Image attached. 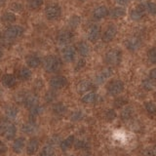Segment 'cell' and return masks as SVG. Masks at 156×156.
Masks as SVG:
<instances>
[{
	"instance_id": "f546056e",
	"label": "cell",
	"mask_w": 156,
	"mask_h": 156,
	"mask_svg": "<svg viewBox=\"0 0 156 156\" xmlns=\"http://www.w3.org/2000/svg\"><path fill=\"white\" fill-rule=\"evenodd\" d=\"M141 84H143L144 89L146 90V91H153L155 89V87H156V84H155L154 80L150 79V78H146V79H144Z\"/></svg>"
},
{
	"instance_id": "ab89813d",
	"label": "cell",
	"mask_w": 156,
	"mask_h": 156,
	"mask_svg": "<svg viewBox=\"0 0 156 156\" xmlns=\"http://www.w3.org/2000/svg\"><path fill=\"white\" fill-rule=\"evenodd\" d=\"M147 57H148V60L150 61V62L156 65V47H153L150 49L147 53Z\"/></svg>"
},
{
	"instance_id": "277c9868",
	"label": "cell",
	"mask_w": 156,
	"mask_h": 156,
	"mask_svg": "<svg viewBox=\"0 0 156 156\" xmlns=\"http://www.w3.org/2000/svg\"><path fill=\"white\" fill-rule=\"evenodd\" d=\"M121 60H122V52L120 50H117V49H111L105 56V62L111 66H118L121 62Z\"/></svg>"
},
{
	"instance_id": "f907efd6",
	"label": "cell",
	"mask_w": 156,
	"mask_h": 156,
	"mask_svg": "<svg viewBox=\"0 0 156 156\" xmlns=\"http://www.w3.org/2000/svg\"><path fill=\"white\" fill-rule=\"evenodd\" d=\"M5 2H6V0H0V6H3Z\"/></svg>"
},
{
	"instance_id": "e0dca14e",
	"label": "cell",
	"mask_w": 156,
	"mask_h": 156,
	"mask_svg": "<svg viewBox=\"0 0 156 156\" xmlns=\"http://www.w3.org/2000/svg\"><path fill=\"white\" fill-rule=\"evenodd\" d=\"M112 75V68L110 67H106L105 68L104 70H101L99 74L97 75L96 77V82L98 84H101V83H104L105 80H107L108 78Z\"/></svg>"
},
{
	"instance_id": "30bf717a",
	"label": "cell",
	"mask_w": 156,
	"mask_h": 156,
	"mask_svg": "<svg viewBox=\"0 0 156 156\" xmlns=\"http://www.w3.org/2000/svg\"><path fill=\"white\" fill-rule=\"evenodd\" d=\"M87 37L89 39V41L92 43H95L100 39L101 37V27L99 24L94 23L89 27L87 33Z\"/></svg>"
},
{
	"instance_id": "4316f807",
	"label": "cell",
	"mask_w": 156,
	"mask_h": 156,
	"mask_svg": "<svg viewBox=\"0 0 156 156\" xmlns=\"http://www.w3.org/2000/svg\"><path fill=\"white\" fill-rule=\"evenodd\" d=\"M90 89H92V83L88 80H84L80 82L77 86V91L78 93H88Z\"/></svg>"
},
{
	"instance_id": "e575fe53",
	"label": "cell",
	"mask_w": 156,
	"mask_h": 156,
	"mask_svg": "<svg viewBox=\"0 0 156 156\" xmlns=\"http://www.w3.org/2000/svg\"><path fill=\"white\" fill-rule=\"evenodd\" d=\"M132 115H133V109L130 106H127L123 109V111L121 112V118L123 120H128L130 119Z\"/></svg>"
},
{
	"instance_id": "ffe728a7",
	"label": "cell",
	"mask_w": 156,
	"mask_h": 156,
	"mask_svg": "<svg viewBox=\"0 0 156 156\" xmlns=\"http://www.w3.org/2000/svg\"><path fill=\"white\" fill-rule=\"evenodd\" d=\"M126 15V10L123 7H115L109 11V17L111 19H120L123 18Z\"/></svg>"
},
{
	"instance_id": "d590c367",
	"label": "cell",
	"mask_w": 156,
	"mask_h": 156,
	"mask_svg": "<svg viewBox=\"0 0 156 156\" xmlns=\"http://www.w3.org/2000/svg\"><path fill=\"white\" fill-rule=\"evenodd\" d=\"M145 5V9H146V13H148L152 16L156 15V4L154 2H146L144 3Z\"/></svg>"
},
{
	"instance_id": "83f0119b",
	"label": "cell",
	"mask_w": 156,
	"mask_h": 156,
	"mask_svg": "<svg viewBox=\"0 0 156 156\" xmlns=\"http://www.w3.org/2000/svg\"><path fill=\"white\" fill-rule=\"evenodd\" d=\"M73 144H74V136H69L68 138H66L65 140H62L61 143V148L63 151H66L67 149H69Z\"/></svg>"
},
{
	"instance_id": "8992f818",
	"label": "cell",
	"mask_w": 156,
	"mask_h": 156,
	"mask_svg": "<svg viewBox=\"0 0 156 156\" xmlns=\"http://www.w3.org/2000/svg\"><path fill=\"white\" fill-rule=\"evenodd\" d=\"M106 91L110 96H119L124 91V83L119 79L112 80L107 84Z\"/></svg>"
},
{
	"instance_id": "44dd1931",
	"label": "cell",
	"mask_w": 156,
	"mask_h": 156,
	"mask_svg": "<svg viewBox=\"0 0 156 156\" xmlns=\"http://www.w3.org/2000/svg\"><path fill=\"white\" fill-rule=\"evenodd\" d=\"M17 76L20 80L27 81L31 77V71L27 67H21L17 72Z\"/></svg>"
},
{
	"instance_id": "ba28073f",
	"label": "cell",
	"mask_w": 156,
	"mask_h": 156,
	"mask_svg": "<svg viewBox=\"0 0 156 156\" xmlns=\"http://www.w3.org/2000/svg\"><path fill=\"white\" fill-rule=\"evenodd\" d=\"M146 13L145 5L144 4H139L138 6L130 10V18L133 21H140L144 18V16Z\"/></svg>"
},
{
	"instance_id": "74e56055",
	"label": "cell",
	"mask_w": 156,
	"mask_h": 156,
	"mask_svg": "<svg viewBox=\"0 0 156 156\" xmlns=\"http://www.w3.org/2000/svg\"><path fill=\"white\" fill-rule=\"evenodd\" d=\"M144 107H145V110L147 111L149 114L153 115L156 113V105L152 101H146L144 105Z\"/></svg>"
},
{
	"instance_id": "60d3db41",
	"label": "cell",
	"mask_w": 156,
	"mask_h": 156,
	"mask_svg": "<svg viewBox=\"0 0 156 156\" xmlns=\"http://www.w3.org/2000/svg\"><path fill=\"white\" fill-rule=\"evenodd\" d=\"M105 118L106 119V121H113L116 118V113L114 110L112 109H107L105 113Z\"/></svg>"
},
{
	"instance_id": "681fc988",
	"label": "cell",
	"mask_w": 156,
	"mask_h": 156,
	"mask_svg": "<svg viewBox=\"0 0 156 156\" xmlns=\"http://www.w3.org/2000/svg\"><path fill=\"white\" fill-rule=\"evenodd\" d=\"M2 57H3V50L1 48H0V60L2 58Z\"/></svg>"
},
{
	"instance_id": "7dc6e473",
	"label": "cell",
	"mask_w": 156,
	"mask_h": 156,
	"mask_svg": "<svg viewBox=\"0 0 156 156\" xmlns=\"http://www.w3.org/2000/svg\"><path fill=\"white\" fill-rule=\"evenodd\" d=\"M5 151H6V146H5L2 141H0V153H3Z\"/></svg>"
},
{
	"instance_id": "484cf974",
	"label": "cell",
	"mask_w": 156,
	"mask_h": 156,
	"mask_svg": "<svg viewBox=\"0 0 156 156\" xmlns=\"http://www.w3.org/2000/svg\"><path fill=\"white\" fill-rule=\"evenodd\" d=\"M16 14H14L13 12H5L1 16V21L4 23H13L14 22H16Z\"/></svg>"
},
{
	"instance_id": "d6a6232c",
	"label": "cell",
	"mask_w": 156,
	"mask_h": 156,
	"mask_svg": "<svg viewBox=\"0 0 156 156\" xmlns=\"http://www.w3.org/2000/svg\"><path fill=\"white\" fill-rule=\"evenodd\" d=\"M39 156H55V150L51 145H46L42 148Z\"/></svg>"
},
{
	"instance_id": "7bdbcfd3",
	"label": "cell",
	"mask_w": 156,
	"mask_h": 156,
	"mask_svg": "<svg viewBox=\"0 0 156 156\" xmlns=\"http://www.w3.org/2000/svg\"><path fill=\"white\" fill-rule=\"evenodd\" d=\"M74 146L76 149H85L88 146V144L84 140H77L74 143Z\"/></svg>"
},
{
	"instance_id": "2e32d148",
	"label": "cell",
	"mask_w": 156,
	"mask_h": 156,
	"mask_svg": "<svg viewBox=\"0 0 156 156\" xmlns=\"http://www.w3.org/2000/svg\"><path fill=\"white\" fill-rule=\"evenodd\" d=\"M1 83L2 85L6 88H13L17 84V79L13 74H4L1 77Z\"/></svg>"
},
{
	"instance_id": "f1b7e54d",
	"label": "cell",
	"mask_w": 156,
	"mask_h": 156,
	"mask_svg": "<svg viewBox=\"0 0 156 156\" xmlns=\"http://www.w3.org/2000/svg\"><path fill=\"white\" fill-rule=\"evenodd\" d=\"M53 111L57 115H63L66 112V106L63 104H62V102H58V104L54 105Z\"/></svg>"
},
{
	"instance_id": "f5cc1de1",
	"label": "cell",
	"mask_w": 156,
	"mask_h": 156,
	"mask_svg": "<svg viewBox=\"0 0 156 156\" xmlns=\"http://www.w3.org/2000/svg\"><path fill=\"white\" fill-rule=\"evenodd\" d=\"M139 1H144V0H139Z\"/></svg>"
},
{
	"instance_id": "4fadbf2b",
	"label": "cell",
	"mask_w": 156,
	"mask_h": 156,
	"mask_svg": "<svg viewBox=\"0 0 156 156\" xmlns=\"http://www.w3.org/2000/svg\"><path fill=\"white\" fill-rule=\"evenodd\" d=\"M73 38V33L70 30H62L57 35V41L60 45H66L70 43Z\"/></svg>"
},
{
	"instance_id": "836d02e7",
	"label": "cell",
	"mask_w": 156,
	"mask_h": 156,
	"mask_svg": "<svg viewBox=\"0 0 156 156\" xmlns=\"http://www.w3.org/2000/svg\"><path fill=\"white\" fill-rule=\"evenodd\" d=\"M5 114L7 118H15L18 114V109L15 106H8L5 109Z\"/></svg>"
},
{
	"instance_id": "ee69618b",
	"label": "cell",
	"mask_w": 156,
	"mask_h": 156,
	"mask_svg": "<svg viewBox=\"0 0 156 156\" xmlns=\"http://www.w3.org/2000/svg\"><path fill=\"white\" fill-rule=\"evenodd\" d=\"M55 99H56V93H55V92L50 91V92H48L47 94H46L45 100H46L47 101H53Z\"/></svg>"
},
{
	"instance_id": "7c38bea8",
	"label": "cell",
	"mask_w": 156,
	"mask_h": 156,
	"mask_svg": "<svg viewBox=\"0 0 156 156\" xmlns=\"http://www.w3.org/2000/svg\"><path fill=\"white\" fill-rule=\"evenodd\" d=\"M66 84H67L66 78L62 75L54 76L50 80V86H51V88H53V89H55V90L62 89V88L66 86Z\"/></svg>"
},
{
	"instance_id": "8d00e7d4",
	"label": "cell",
	"mask_w": 156,
	"mask_h": 156,
	"mask_svg": "<svg viewBox=\"0 0 156 156\" xmlns=\"http://www.w3.org/2000/svg\"><path fill=\"white\" fill-rule=\"evenodd\" d=\"M80 22H81V19L78 17L77 15H73V16L69 19V22H68V23H69L70 27L75 28V27H77L78 26H79Z\"/></svg>"
},
{
	"instance_id": "d4e9b609",
	"label": "cell",
	"mask_w": 156,
	"mask_h": 156,
	"mask_svg": "<svg viewBox=\"0 0 156 156\" xmlns=\"http://www.w3.org/2000/svg\"><path fill=\"white\" fill-rule=\"evenodd\" d=\"M97 100V94L94 92H88L86 94H84L81 98V101L85 105H90L95 102Z\"/></svg>"
},
{
	"instance_id": "7402d4cb",
	"label": "cell",
	"mask_w": 156,
	"mask_h": 156,
	"mask_svg": "<svg viewBox=\"0 0 156 156\" xmlns=\"http://www.w3.org/2000/svg\"><path fill=\"white\" fill-rule=\"evenodd\" d=\"M22 130L23 133H26V134H33V133H35L37 130V125L34 121L30 120L23 125Z\"/></svg>"
},
{
	"instance_id": "1f68e13d",
	"label": "cell",
	"mask_w": 156,
	"mask_h": 156,
	"mask_svg": "<svg viewBox=\"0 0 156 156\" xmlns=\"http://www.w3.org/2000/svg\"><path fill=\"white\" fill-rule=\"evenodd\" d=\"M27 7L30 10H37L43 4V0H26Z\"/></svg>"
},
{
	"instance_id": "7a4b0ae2",
	"label": "cell",
	"mask_w": 156,
	"mask_h": 156,
	"mask_svg": "<svg viewBox=\"0 0 156 156\" xmlns=\"http://www.w3.org/2000/svg\"><path fill=\"white\" fill-rule=\"evenodd\" d=\"M43 66L44 69L47 72H57L61 69L62 67V61L61 58L57 56H48L45 58V60L43 62Z\"/></svg>"
},
{
	"instance_id": "8fae6325",
	"label": "cell",
	"mask_w": 156,
	"mask_h": 156,
	"mask_svg": "<svg viewBox=\"0 0 156 156\" xmlns=\"http://www.w3.org/2000/svg\"><path fill=\"white\" fill-rule=\"evenodd\" d=\"M92 16L95 21H101V20L109 16V10L105 5H101V6H98L94 9Z\"/></svg>"
},
{
	"instance_id": "4dcf8cb0",
	"label": "cell",
	"mask_w": 156,
	"mask_h": 156,
	"mask_svg": "<svg viewBox=\"0 0 156 156\" xmlns=\"http://www.w3.org/2000/svg\"><path fill=\"white\" fill-rule=\"evenodd\" d=\"M43 111V107L41 105H36L32 107L31 109H29V117H30V119L32 118L31 121H34V118H36L38 115H40Z\"/></svg>"
},
{
	"instance_id": "5bb4252c",
	"label": "cell",
	"mask_w": 156,
	"mask_h": 156,
	"mask_svg": "<svg viewBox=\"0 0 156 156\" xmlns=\"http://www.w3.org/2000/svg\"><path fill=\"white\" fill-rule=\"evenodd\" d=\"M62 55L63 61L66 62H71L74 61V58H75L76 50H75V48L72 46H66L62 49Z\"/></svg>"
},
{
	"instance_id": "6da1fadb",
	"label": "cell",
	"mask_w": 156,
	"mask_h": 156,
	"mask_svg": "<svg viewBox=\"0 0 156 156\" xmlns=\"http://www.w3.org/2000/svg\"><path fill=\"white\" fill-rule=\"evenodd\" d=\"M23 28L17 24L8 27L4 30L3 34L0 36V45L4 47H9L14 43L15 40L21 37L23 34Z\"/></svg>"
},
{
	"instance_id": "cb8c5ba5",
	"label": "cell",
	"mask_w": 156,
	"mask_h": 156,
	"mask_svg": "<svg viewBox=\"0 0 156 156\" xmlns=\"http://www.w3.org/2000/svg\"><path fill=\"white\" fill-rule=\"evenodd\" d=\"M24 144H26V140L24 138H18L14 140L13 143V145H12V149L14 152L16 153H20L21 151L23 150V146H24Z\"/></svg>"
},
{
	"instance_id": "603a6c76",
	"label": "cell",
	"mask_w": 156,
	"mask_h": 156,
	"mask_svg": "<svg viewBox=\"0 0 156 156\" xmlns=\"http://www.w3.org/2000/svg\"><path fill=\"white\" fill-rule=\"evenodd\" d=\"M77 51L79 53V55L82 57H87L90 54V46L88 45V43L85 41H82L78 43L77 45Z\"/></svg>"
},
{
	"instance_id": "9c48e42d",
	"label": "cell",
	"mask_w": 156,
	"mask_h": 156,
	"mask_svg": "<svg viewBox=\"0 0 156 156\" xmlns=\"http://www.w3.org/2000/svg\"><path fill=\"white\" fill-rule=\"evenodd\" d=\"M125 46L130 52H136L141 47V40L136 36H132L126 39Z\"/></svg>"
},
{
	"instance_id": "5b68a950",
	"label": "cell",
	"mask_w": 156,
	"mask_h": 156,
	"mask_svg": "<svg viewBox=\"0 0 156 156\" xmlns=\"http://www.w3.org/2000/svg\"><path fill=\"white\" fill-rule=\"evenodd\" d=\"M45 16L49 21H56L62 16V8L58 4L52 3L45 8Z\"/></svg>"
},
{
	"instance_id": "bcb514c9",
	"label": "cell",
	"mask_w": 156,
	"mask_h": 156,
	"mask_svg": "<svg viewBox=\"0 0 156 156\" xmlns=\"http://www.w3.org/2000/svg\"><path fill=\"white\" fill-rule=\"evenodd\" d=\"M85 66V61L84 60H80L78 62L77 66H76V69H81V68Z\"/></svg>"
},
{
	"instance_id": "b9f144b4",
	"label": "cell",
	"mask_w": 156,
	"mask_h": 156,
	"mask_svg": "<svg viewBox=\"0 0 156 156\" xmlns=\"http://www.w3.org/2000/svg\"><path fill=\"white\" fill-rule=\"evenodd\" d=\"M83 118V113L80 110H76L71 114V120L73 121H79Z\"/></svg>"
},
{
	"instance_id": "52a82bcc",
	"label": "cell",
	"mask_w": 156,
	"mask_h": 156,
	"mask_svg": "<svg viewBox=\"0 0 156 156\" xmlns=\"http://www.w3.org/2000/svg\"><path fill=\"white\" fill-rule=\"evenodd\" d=\"M117 34V27L115 24H108L101 34V40L105 43H109L115 38Z\"/></svg>"
},
{
	"instance_id": "3957f363",
	"label": "cell",
	"mask_w": 156,
	"mask_h": 156,
	"mask_svg": "<svg viewBox=\"0 0 156 156\" xmlns=\"http://www.w3.org/2000/svg\"><path fill=\"white\" fill-rule=\"evenodd\" d=\"M17 129L15 125L8 119L0 121V133H1L8 140H13L16 135Z\"/></svg>"
},
{
	"instance_id": "f6af8a7d",
	"label": "cell",
	"mask_w": 156,
	"mask_h": 156,
	"mask_svg": "<svg viewBox=\"0 0 156 156\" xmlns=\"http://www.w3.org/2000/svg\"><path fill=\"white\" fill-rule=\"evenodd\" d=\"M149 78L152 80H156V67L155 68H152V69H150L149 71Z\"/></svg>"
},
{
	"instance_id": "c3c4849f",
	"label": "cell",
	"mask_w": 156,
	"mask_h": 156,
	"mask_svg": "<svg viewBox=\"0 0 156 156\" xmlns=\"http://www.w3.org/2000/svg\"><path fill=\"white\" fill-rule=\"evenodd\" d=\"M130 1L131 0H116V2L119 5H126V4H128Z\"/></svg>"
},
{
	"instance_id": "816d5d0a",
	"label": "cell",
	"mask_w": 156,
	"mask_h": 156,
	"mask_svg": "<svg viewBox=\"0 0 156 156\" xmlns=\"http://www.w3.org/2000/svg\"><path fill=\"white\" fill-rule=\"evenodd\" d=\"M78 1H80V2H85V1H87V0H78Z\"/></svg>"
},
{
	"instance_id": "ac0fdd59",
	"label": "cell",
	"mask_w": 156,
	"mask_h": 156,
	"mask_svg": "<svg viewBox=\"0 0 156 156\" xmlns=\"http://www.w3.org/2000/svg\"><path fill=\"white\" fill-rule=\"evenodd\" d=\"M39 148V140L36 138H32L29 140L27 145V153L28 155H33L37 152Z\"/></svg>"
},
{
	"instance_id": "f35d334b",
	"label": "cell",
	"mask_w": 156,
	"mask_h": 156,
	"mask_svg": "<svg viewBox=\"0 0 156 156\" xmlns=\"http://www.w3.org/2000/svg\"><path fill=\"white\" fill-rule=\"evenodd\" d=\"M126 105H127V100L123 97H118L114 101V106L116 107V108H121L122 106H124Z\"/></svg>"
},
{
	"instance_id": "9a60e30c",
	"label": "cell",
	"mask_w": 156,
	"mask_h": 156,
	"mask_svg": "<svg viewBox=\"0 0 156 156\" xmlns=\"http://www.w3.org/2000/svg\"><path fill=\"white\" fill-rule=\"evenodd\" d=\"M23 104L27 108L31 109L32 107L38 105V98L33 94H26Z\"/></svg>"
},
{
	"instance_id": "d6986e66",
	"label": "cell",
	"mask_w": 156,
	"mask_h": 156,
	"mask_svg": "<svg viewBox=\"0 0 156 156\" xmlns=\"http://www.w3.org/2000/svg\"><path fill=\"white\" fill-rule=\"evenodd\" d=\"M26 62L30 68H36L41 65V58L36 55H29L26 58Z\"/></svg>"
}]
</instances>
